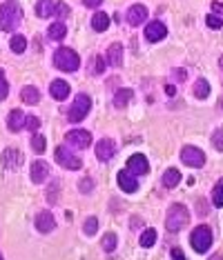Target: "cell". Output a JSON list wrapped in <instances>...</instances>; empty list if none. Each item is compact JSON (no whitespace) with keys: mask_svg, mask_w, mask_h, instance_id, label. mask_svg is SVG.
Here are the masks:
<instances>
[{"mask_svg":"<svg viewBox=\"0 0 223 260\" xmlns=\"http://www.w3.org/2000/svg\"><path fill=\"white\" fill-rule=\"evenodd\" d=\"M20 20H22V11L16 0H9V3H5L0 7V29L14 31L20 25Z\"/></svg>","mask_w":223,"mask_h":260,"instance_id":"6da1fadb","label":"cell"},{"mask_svg":"<svg viewBox=\"0 0 223 260\" xmlns=\"http://www.w3.org/2000/svg\"><path fill=\"white\" fill-rule=\"evenodd\" d=\"M188 220H190V211L185 205H172L165 216V227L170 234H176V231H181L185 227Z\"/></svg>","mask_w":223,"mask_h":260,"instance_id":"7a4b0ae2","label":"cell"},{"mask_svg":"<svg viewBox=\"0 0 223 260\" xmlns=\"http://www.w3.org/2000/svg\"><path fill=\"white\" fill-rule=\"evenodd\" d=\"M54 65L63 71H76L78 67H81V58H78V54L74 52V49L60 47L58 52L54 54Z\"/></svg>","mask_w":223,"mask_h":260,"instance_id":"3957f363","label":"cell"},{"mask_svg":"<svg viewBox=\"0 0 223 260\" xmlns=\"http://www.w3.org/2000/svg\"><path fill=\"white\" fill-rule=\"evenodd\" d=\"M190 242H192L194 251L199 253H205L212 247V231L210 227H205V225H199L197 229L192 231V236H190Z\"/></svg>","mask_w":223,"mask_h":260,"instance_id":"277c9868","label":"cell"},{"mask_svg":"<svg viewBox=\"0 0 223 260\" xmlns=\"http://www.w3.org/2000/svg\"><path fill=\"white\" fill-rule=\"evenodd\" d=\"M89 107H92V100H89V96L78 94L76 100H74V105L69 107V114H67V118H69L71 122H81L83 118L89 114Z\"/></svg>","mask_w":223,"mask_h":260,"instance_id":"5b68a950","label":"cell"},{"mask_svg":"<svg viewBox=\"0 0 223 260\" xmlns=\"http://www.w3.org/2000/svg\"><path fill=\"white\" fill-rule=\"evenodd\" d=\"M181 160L190 167H203L205 165V154L199 149V147H183L181 149Z\"/></svg>","mask_w":223,"mask_h":260,"instance_id":"8992f818","label":"cell"},{"mask_svg":"<svg viewBox=\"0 0 223 260\" xmlns=\"http://www.w3.org/2000/svg\"><path fill=\"white\" fill-rule=\"evenodd\" d=\"M56 162L63 165L65 169H81V165H83L81 158L71 154L67 147H58V149H56Z\"/></svg>","mask_w":223,"mask_h":260,"instance_id":"52a82bcc","label":"cell"},{"mask_svg":"<svg viewBox=\"0 0 223 260\" xmlns=\"http://www.w3.org/2000/svg\"><path fill=\"white\" fill-rule=\"evenodd\" d=\"M67 143L71 147H78V149H85L92 145V134L85 129H71V132H67Z\"/></svg>","mask_w":223,"mask_h":260,"instance_id":"ba28073f","label":"cell"},{"mask_svg":"<svg viewBox=\"0 0 223 260\" xmlns=\"http://www.w3.org/2000/svg\"><path fill=\"white\" fill-rule=\"evenodd\" d=\"M165 36H167V27L163 22L152 20L147 27H145V38H147L150 42H159V40H163Z\"/></svg>","mask_w":223,"mask_h":260,"instance_id":"9c48e42d","label":"cell"},{"mask_svg":"<svg viewBox=\"0 0 223 260\" xmlns=\"http://www.w3.org/2000/svg\"><path fill=\"white\" fill-rule=\"evenodd\" d=\"M127 169L134 174V176H143V174H147V158H145L143 154H134L130 156V160H127Z\"/></svg>","mask_w":223,"mask_h":260,"instance_id":"30bf717a","label":"cell"},{"mask_svg":"<svg viewBox=\"0 0 223 260\" xmlns=\"http://www.w3.org/2000/svg\"><path fill=\"white\" fill-rule=\"evenodd\" d=\"M119 187L125 191V194H134V191L138 189V183H136V178H134V174L130 171V169L119 171Z\"/></svg>","mask_w":223,"mask_h":260,"instance_id":"8fae6325","label":"cell"},{"mask_svg":"<svg viewBox=\"0 0 223 260\" xmlns=\"http://www.w3.org/2000/svg\"><path fill=\"white\" fill-rule=\"evenodd\" d=\"M116 154V143L114 140H109V138H103V140H98V145H96V158L98 160H109L112 156Z\"/></svg>","mask_w":223,"mask_h":260,"instance_id":"7c38bea8","label":"cell"},{"mask_svg":"<svg viewBox=\"0 0 223 260\" xmlns=\"http://www.w3.org/2000/svg\"><path fill=\"white\" fill-rule=\"evenodd\" d=\"M145 20H147V9H145L143 5H134V7H130V11H127V22H130L132 27L143 25Z\"/></svg>","mask_w":223,"mask_h":260,"instance_id":"4fadbf2b","label":"cell"},{"mask_svg":"<svg viewBox=\"0 0 223 260\" xmlns=\"http://www.w3.org/2000/svg\"><path fill=\"white\" fill-rule=\"evenodd\" d=\"M56 227V223H54V216L49 211H41L36 216V229L41 231V234H49Z\"/></svg>","mask_w":223,"mask_h":260,"instance_id":"5bb4252c","label":"cell"},{"mask_svg":"<svg viewBox=\"0 0 223 260\" xmlns=\"http://www.w3.org/2000/svg\"><path fill=\"white\" fill-rule=\"evenodd\" d=\"M47 176H49V167H47V162H43V160H36L31 165V180L36 185H41V183H45L47 180Z\"/></svg>","mask_w":223,"mask_h":260,"instance_id":"9a60e30c","label":"cell"},{"mask_svg":"<svg viewBox=\"0 0 223 260\" xmlns=\"http://www.w3.org/2000/svg\"><path fill=\"white\" fill-rule=\"evenodd\" d=\"M20 162H22V154L18 149H5V154H3V165L7 169H18Z\"/></svg>","mask_w":223,"mask_h":260,"instance_id":"2e32d148","label":"cell"},{"mask_svg":"<svg viewBox=\"0 0 223 260\" xmlns=\"http://www.w3.org/2000/svg\"><path fill=\"white\" fill-rule=\"evenodd\" d=\"M25 120H27V116L22 114L20 109H14L11 114L7 116V127L11 129V132H20L22 127H25Z\"/></svg>","mask_w":223,"mask_h":260,"instance_id":"e0dca14e","label":"cell"},{"mask_svg":"<svg viewBox=\"0 0 223 260\" xmlns=\"http://www.w3.org/2000/svg\"><path fill=\"white\" fill-rule=\"evenodd\" d=\"M107 63L112 67H121L123 65V45H119V42L109 45V49H107Z\"/></svg>","mask_w":223,"mask_h":260,"instance_id":"ac0fdd59","label":"cell"},{"mask_svg":"<svg viewBox=\"0 0 223 260\" xmlns=\"http://www.w3.org/2000/svg\"><path fill=\"white\" fill-rule=\"evenodd\" d=\"M49 94H52L56 100H65L67 96H69V84L65 80H54L52 87H49Z\"/></svg>","mask_w":223,"mask_h":260,"instance_id":"d6986e66","label":"cell"},{"mask_svg":"<svg viewBox=\"0 0 223 260\" xmlns=\"http://www.w3.org/2000/svg\"><path fill=\"white\" fill-rule=\"evenodd\" d=\"M20 98H22V103H27V105H38V100H41V92L29 84V87H22Z\"/></svg>","mask_w":223,"mask_h":260,"instance_id":"ffe728a7","label":"cell"},{"mask_svg":"<svg viewBox=\"0 0 223 260\" xmlns=\"http://www.w3.org/2000/svg\"><path fill=\"white\" fill-rule=\"evenodd\" d=\"M134 98V92L132 89H119L114 96V107L116 109H123V107H127V103Z\"/></svg>","mask_w":223,"mask_h":260,"instance_id":"44dd1931","label":"cell"},{"mask_svg":"<svg viewBox=\"0 0 223 260\" xmlns=\"http://www.w3.org/2000/svg\"><path fill=\"white\" fill-rule=\"evenodd\" d=\"M56 11V5H54V0H38V5H36V14L41 16V18H49Z\"/></svg>","mask_w":223,"mask_h":260,"instance_id":"7402d4cb","label":"cell"},{"mask_svg":"<svg viewBox=\"0 0 223 260\" xmlns=\"http://www.w3.org/2000/svg\"><path fill=\"white\" fill-rule=\"evenodd\" d=\"M178 183H181V174H178V169H167V171L163 174V185L167 189L176 187Z\"/></svg>","mask_w":223,"mask_h":260,"instance_id":"603a6c76","label":"cell"},{"mask_svg":"<svg viewBox=\"0 0 223 260\" xmlns=\"http://www.w3.org/2000/svg\"><path fill=\"white\" fill-rule=\"evenodd\" d=\"M92 27L96 31H105L109 27V16L107 14H103V11H98V14H94V18H92Z\"/></svg>","mask_w":223,"mask_h":260,"instance_id":"cb8c5ba5","label":"cell"},{"mask_svg":"<svg viewBox=\"0 0 223 260\" xmlns=\"http://www.w3.org/2000/svg\"><path fill=\"white\" fill-rule=\"evenodd\" d=\"M194 96H197V98H208L210 96V82L205 80V78H199L197 82H194Z\"/></svg>","mask_w":223,"mask_h":260,"instance_id":"d4e9b609","label":"cell"},{"mask_svg":"<svg viewBox=\"0 0 223 260\" xmlns=\"http://www.w3.org/2000/svg\"><path fill=\"white\" fill-rule=\"evenodd\" d=\"M65 33H67V27L63 25V22H54V25L49 27L47 36L52 38V40H63V38H65Z\"/></svg>","mask_w":223,"mask_h":260,"instance_id":"484cf974","label":"cell"},{"mask_svg":"<svg viewBox=\"0 0 223 260\" xmlns=\"http://www.w3.org/2000/svg\"><path fill=\"white\" fill-rule=\"evenodd\" d=\"M138 242H141V247H145V249H147V247H152L156 242V231L154 229H145L141 234V238H138Z\"/></svg>","mask_w":223,"mask_h":260,"instance_id":"4316f807","label":"cell"},{"mask_svg":"<svg viewBox=\"0 0 223 260\" xmlns=\"http://www.w3.org/2000/svg\"><path fill=\"white\" fill-rule=\"evenodd\" d=\"M27 49V38L25 36H14L11 38V52L14 54H22Z\"/></svg>","mask_w":223,"mask_h":260,"instance_id":"83f0119b","label":"cell"},{"mask_svg":"<svg viewBox=\"0 0 223 260\" xmlns=\"http://www.w3.org/2000/svg\"><path fill=\"white\" fill-rule=\"evenodd\" d=\"M212 202H214V207H223V178L216 183L214 191H212Z\"/></svg>","mask_w":223,"mask_h":260,"instance_id":"f1b7e54d","label":"cell"},{"mask_svg":"<svg viewBox=\"0 0 223 260\" xmlns=\"http://www.w3.org/2000/svg\"><path fill=\"white\" fill-rule=\"evenodd\" d=\"M116 240H119L116 238V234H112V231L109 234H105L103 236V249L105 251H114L116 249Z\"/></svg>","mask_w":223,"mask_h":260,"instance_id":"f546056e","label":"cell"},{"mask_svg":"<svg viewBox=\"0 0 223 260\" xmlns=\"http://www.w3.org/2000/svg\"><path fill=\"white\" fill-rule=\"evenodd\" d=\"M31 147H33V151H36V154H43V151H45V136L33 134V138H31Z\"/></svg>","mask_w":223,"mask_h":260,"instance_id":"4dcf8cb0","label":"cell"},{"mask_svg":"<svg viewBox=\"0 0 223 260\" xmlns=\"http://www.w3.org/2000/svg\"><path fill=\"white\" fill-rule=\"evenodd\" d=\"M83 229H85V234L87 236H94V234H96V229H98V220L96 218H87L85 220V227H83Z\"/></svg>","mask_w":223,"mask_h":260,"instance_id":"1f68e13d","label":"cell"},{"mask_svg":"<svg viewBox=\"0 0 223 260\" xmlns=\"http://www.w3.org/2000/svg\"><path fill=\"white\" fill-rule=\"evenodd\" d=\"M205 22H208L210 29H221V27H223V20H221L216 14H210L208 18H205Z\"/></svg>","mask_w":223,"mask_h":260,"instance_id":"d6a6232c","label":"cell"},{"mask_svg":"<svg viewBox=\"0 0 223 260\" xmlns=\"http://www.w3.org/2000/svg\"><path fill=\"white\" fill-rule=\"evenodd\" d=\"M7 94H9V82H7V78H5L3 69H0V100L7 98Z\"/></svg>","mask_w":223,"mask_h":260,"instance_id":"836d02e7","label":"cell"},{"mask_svg":"<svg viewBox=\"0 0 223 260\" xmlns=\"http://www.w3.org/2000/svg\"><path fill=\"white\" fill-rule=\"evenodd\" d=\"M212 145L219 151H223V129H216V132L212 134Z\"/></svg>","mask_w":223,"mask_h":260,"instance_id":"e575fe53","label":"cell"},{"mask_svg":"<svg viewBox=\"0 0 223 260\" xmlns=\"http://www.w3.org/2000/svg\"><path fill=\"white\" fill-rule=\"evenodd\" d=\"M78 189H81L83 194H89V191L94 189V180L92 178H83L81 183H78Z\"/></svg>","mask_w":223,"mask_h":260,"instance_id":"d590c367","label":"cell"},{"mask_svg":"<svg viewBox=\"0 0 223 260\" xmlns=\"http://www.w3.org/2000/svg\"><path fill=\"white\" fill-rule=\"evenodd\" d=\"M103 69H105V60L100 58V56H96L94 65H92V73H103Z\"/></svg>","mask_w":223,"mask_h":260,"instance_id":"8d00e7d4","label":"cell"},{"mask_svg":"<svg viewBox=\"0 0 223 260\" xmlns=\"http://www.w3.org/2000/svg\"><path fill=\"white\" fill-rule=\"evenodd\" d=\"M25 127H27V129H31V132H36V129L41 127V120H38L36 116H27V120H25Z\"/></svg>","mask_w":223,"mask_h":260,"instance_id":"74e56055","label":"cell"},{"mask_svg":"<svg viewBox=\"0 0 223 260\" xmlns=\"http://www.w3.org/2000/svg\"><path fill=\"white\" fill-rule=\"evenodd\" d=\"M58 187H60L58 183H52V187H49V202H52V205L56 202V191H58Z\"/></svg>","mask_w":223,"mask_h":260,"instance_id":"f35d334b","label":"cell"},{"mask_svg":"<svg viewBox=\"0 0 223 260\" xmlns=\"http://www.w3.org/2000/svg\"><path fill=\"white\" fill-rule=\"evenodd\" d=\"M56 14H58L60 18H65V16L69 14V7H67V5H58V7H56Z\"/></svg>","mask_w":223,"mask_h":260,"instance_id":"ab89813d","label":"cell"},{"mask_svg":"<svg viewBox=\"0 0 223 260\" xmlns=\"http://www.w3.org/2000/svg\"><path fill=\"white\" fill-rule=\"evenodd\" d=\"M172 258H174V260H188V258H185V253L178 249V247H174V249H172Z\"/></svg>","mask_w":223,"mask_h":260,"instance_id":"60d3db41","label":"cell"},{"mask_svg":"<svg viewBox=\"0 0 223 260\" xmlns=\"http://www.w3.org/2000/svg\"><path fill=\"white\" fill-rule=\"evenodd\" d=\"M212 11H214V14H223V3L214 0V3H212Z\"/></svg>","mask_w":223,"mask_h":260,"instance_id":"b9f144b4","label":"cell"},{"mask_svg":"<svg viewBox=\"0 0 223 260\" xmlns=\"http://www.w3.org/2000/svg\"><path fill=\"white\" fill-rule=\"evenodd\" d=\"M83 3H85L87 7H92V9H94V7H98V5L103 3V0H83Z\"/></svg>","mask_w":223,"mask_h":260,"instance_id":"7bdbcfd3","label":"cell"},{"mask_svg":"<svg viewBox=\"0 0 223 260\" xmlns=\"http://www.w3.org/2000/svg\"><path fill=\"white\" fill-rule=\"evenodd\" d=\"M165 94H167V96H174V94H176V89L172 87V84H167V87H165Z\"/></svg>","mask_w":223,"mask_h":260,"instance_id":"ee69618b","label":"cell"},{"mask_svg":"<svg viewBox=\"0 0 223 260\" xmlns=\"http://www.w3.org/2000/svg\"><path fill=\"white\" fill-rule=\"evenodd\" d=\"M208 260H223V253H214V256L208 258Z\"/></svg>","mask_w":223,"mask_h":260,"instance_id":"f6af8a7d","label":"cell"},{"mask_svg":"<svg viewBox=\"0 0 223 260\" xmlns=\"http://www.w3.org/2000/svg\"><path fill=\"white\" fill-rule=\"evenodd\" d=\"M219 65H221V69H223V56H221V60H219Z\"/></svg>","mask_w":223,"mask_h":260,"instance_id":"bcb514c9","label":"cell"},{"mask_svg":"<svg viewBox=\"0 0 223 260\" xmlns=\"http://www.w3.org/2000/svg\"><path fill=\"white\" fill-rule=\"evenodd\" d=\"M219 105H221V109H223V98H221V103H219Z\"/></svg>","mask_w":223,"mask_h":260,"instance_id":"7dc6e473","label":"cell"},{"mask_svg":"<svg viewBox=\"0 0 223 260\" xmlns=\"http://www.w3.org/2000/svg\"><path fill=\"white\" fill-rule=\"evenodd\" d=\"M0 260H3V256H0Z\"/></svg>","mask_w":223,"mask_h":260,"instance_id":"c3c4849f","label":"cell"}]
</instances>
